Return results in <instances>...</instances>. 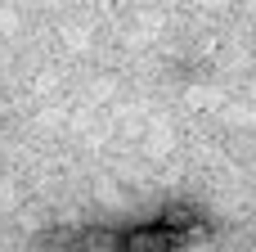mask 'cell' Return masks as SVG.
Returning <instances> with one entry per match:
<instances>
[{
    "instance_id": "1",
    "label": "cell",
    "mask_w": 256,
    "mask_h": 252,
    "mask_svg": "<svg viewBox=\"0 0 256 252\" xmlns=\"http://www.w3.org/2000/svg\"><path fill=\"white\" fill-rule=\"evenodd\" d=\"M180 243H184V239L171 234V230L153 216V221H140V225L122 230V234L112 239V252H176Z\"/></svg>"
}]
</instances>
